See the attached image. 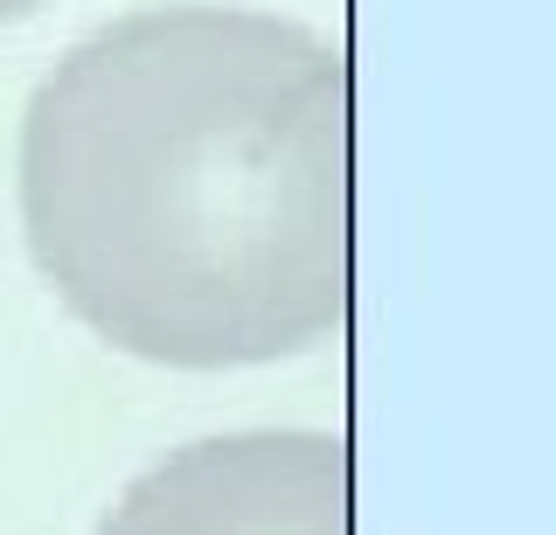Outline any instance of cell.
Masks as SVG:
<instances>
[{"label": "cell", "instance_id": "cell-1", "mask_svg": "<svg viewBox=\"0 0 556 535\" xmlns=\"http://www.w3.org/2000/svg\"><path fill=\"white\" fill-rule=\"evenodd\" d=\"M22 230L98 341L257 369L348 327V56L237 0L84 36L22 118Z\"/></svg>", "mask_w": 556, "mask_h": 535}, {"label": "cell", "instance_id": "cell-2", "mask_svg": "<svg viewBox=\"0 0 556 535\" xmlns=\"http://www.w3.org/2000/svg\"><path fill=\"white\" fill-rule=\"evenodd\" d=\"M98 535H348L341 431H223L132 480Z\"/></svg>", "mask_w": 556, "mask_h": 535}, {"label": "cell", "instance_id": "cell-3", "mask_svg": "<svg viewBox=\"0 0 556 535\" xmlns=\"http://www.w3.org/2000/svg\"><path fill=\"white\" fill-rule=\"evenodd\" d=\"M35 8H49V0H0V28H14V22H28Z\"/></svg>", "mask_w": 556, "mask_h": 535}]
</instances>
